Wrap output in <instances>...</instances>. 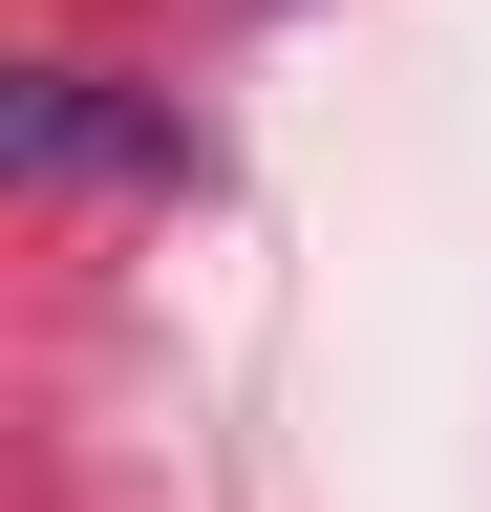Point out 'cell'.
Returning a JSON list of instances; mask_svg holds the SVG:
<instances>
[{"instance_id": "1", "label": "cell", "mask_w": 491, "mask_h": 512, "mask_svg": "<svg viewBox=\"0 0 491 512\" xmlns=\"http://www.w3.org/2000/svg\"><path fill=\"white\" fill-rule=\"evenodd\" d=\"M0 171L22 192H193V128L150 86H107V64H22L0 86Z\"/></svg>"}]
</instances>
